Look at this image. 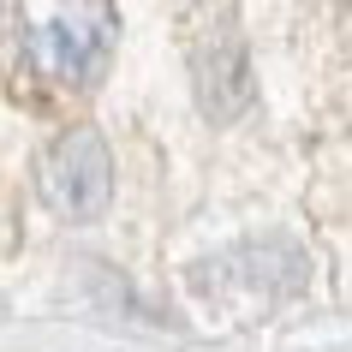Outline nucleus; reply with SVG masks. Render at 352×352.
<instances>
[{
    "mask_svg": "<svg viewBox=\"0 0 352 352\" xmlns=\"http://www.w3.org/2000/svg\"><path fill=\"white\" fill-rule=\"evenodd\" d=\"M204 269H215V275H204V287H245V293H263V298L298 293L305 275H311L305 251H293V245H280V239L245 245V251H233L221 263H204Z\"/></svg>",
    "mask_w": 352,
    "mask_h": 352,
    "instance_id": "20e7f679",
    "label": "nucleus"
},
{
    "mask_svg": "<svg viewBox=\"0 0 352 352\" xmlns=\"http://www.w3.org/2000/svg\"><path fill=\"white\" fill-rule=\"evenodd\" d=\"M42 204L66 215V221H96L113 197V162H108V144H102V131L96 126H72L60 131L48 155H42Z\"/></svg>",
    "mask_w": 352,
    "mask_h": 352,
    "instance_id": "f03ea898",
    "label": "nucleus"
},
{
    "mask_svg": "<svg viewBox=\"0 0 352 352\" xmlns=\"http://www.w3.org/2000/svg\"><path fill=\"white\" fill-rule=\"evenodd\" d=\"M24 60L30 72H42L48 84H96L102 66L113 54V30H120V12L113 6H96V0H78V6H24Z\"/></svg>",
    "mask_w": 352,
    "mask_h": 352,
    "instance_id": "f257e3e1",
    "label": "nucleus"
},
{
    "mask_svg": "<svg viewBox=\"0 0 352 352\" xmlns=\"http://www.w3.org/2000/svg\"><path fill=\"white\" fill-rule=\"evenodd\" d=\"M191 72H197V102H204L209 120H233V113L251 108V60H245V42L227 12H221V30H209L197 42Z\"/></svg>",
    "mask_w": 352,
    "mask_h": 352,
    "instance_id": "7ed1b4c3",
    "label": "nucleus"
}]
</instances>
